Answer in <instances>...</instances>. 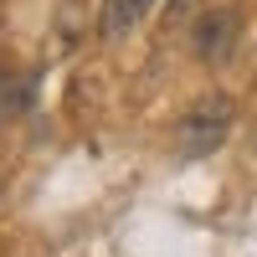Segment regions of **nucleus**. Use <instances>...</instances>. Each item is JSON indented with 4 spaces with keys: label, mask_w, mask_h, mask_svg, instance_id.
Instances as JSON below:
<instances>
[{
    "label": "nucleus",
    "mask_w": 257,
    "mask_h": 257,
    "mask_svg": "<svg viewBox=\"0 0 257 257\" xmlns=\"http://www.w3.org/2000/svg\"><path fill=\"white\" fill-rule=\"evenodd\" d=\"M226 134H231V98L206 93L201 103H190V108L180 113L175 149H180L185 160H206V155H216V149L226 144Z\"/></svg>",
    "instance_id": "1"
},
{
    "label": "nucleus",
    "mask_w": 257,
    "mask_h": 257,
    "mask_svg": "<svg viewBox=\"0 0 257 257\" xmlns=\"http://www.w3.org/2000/svg\"><path fill=\"white\" fill-rule=\"evenodd\" d=\"M237 36H242V21L231 6H206L190 26V47H196V62L206 67H226L231 52H237Z\"/></svg>",
    "instance_id": "2"
},
{
    "label": "nucleus",
    "mask_w": 257,
    "mask_h": 257,
    "mask_svg": "<svg viewBox=\"0 0 257 257\" xmlns=\"http://www.w3.org/2000/svg\"><path fill=\"white\" fill-rule=\"evenodd\" d=\"M149 6H155V0H103V36H108V41H123V36L149 16Z\"/></svg>",
    "instance_id": "3"
},
{
    "label": "nucleus",
    "mask_w": 257,
    "mask_h": 257,
    "mask_svg": "<svg viewBox=\"0 0 257 257\" xmlns=\"http://www.w3.org/2000/svg\"><path fill=\"white\" fill-rule=\"evenodd\" d=\"M26 88H21V82L16 77H6V72H0V118H6V113H16V108H26Z\"/></svg>",
    "instance_id": "4"
}]
</instances>
